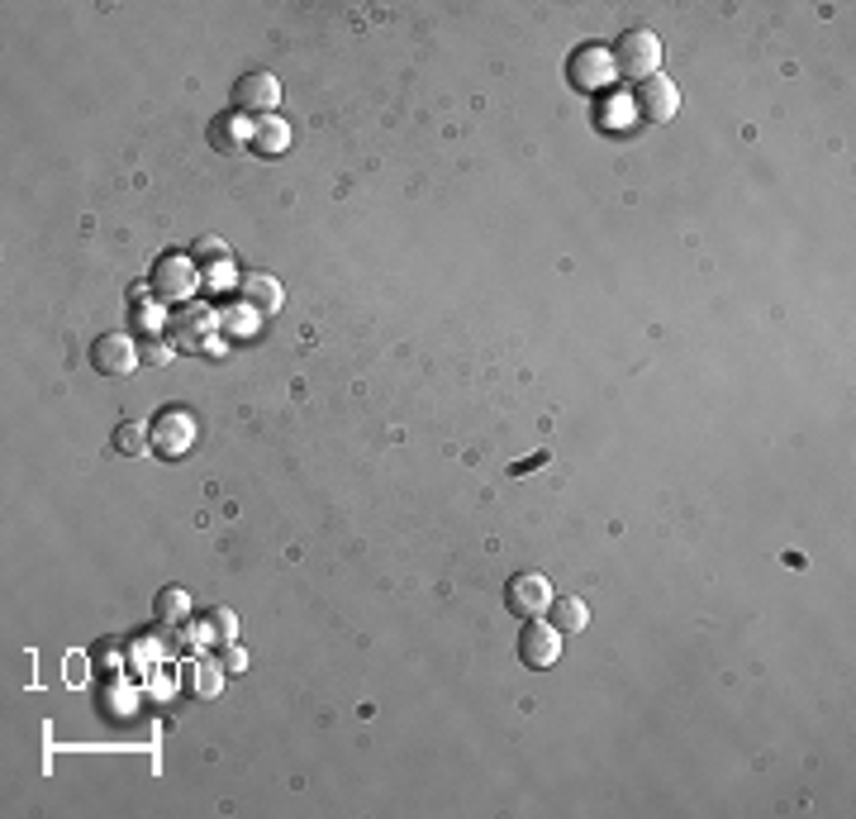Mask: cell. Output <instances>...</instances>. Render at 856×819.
Returning a JSON list of instances; mask_svg holds the SVG:
<instances>
[{"label": "cell", "mask_w": 856, "mask_h": 819, "mask_svg": "<svg viewBox=\"0 0 856 819\" xmlns=\"http://www.w3.org/2000/svg\"><path fill=\"white\" fill-rule=\"evenodd\" d=\"M91 368L100 376H124L138 368V348L129 334H100L96 344H91Z\"/></svg>", "instance_id": "9c48e42d"}, {"label": "cell", "mask_w": 856, "mask_h": 819, "mask_svg": "<svg viewBox=\"0 0 856 819\" xmlns=\"http://www.w3.org/2000/svg\"><path fill=\"white\" fill-rule=\"evenodd\" d=\"M610 58H614L618 76H634V82H642V76L662 72V38H656L652 29H628L624 38H618V48Z\"/></svg>", "instance_id": "6da1fadb"}, {"label": "cell", "mask_w": 856, "mask_h": 819, "mask_svg": "<svg viewBox=\"0 0 856 819\" xmlns=\"http://www.w3.org/2000/svg\"><path fill=\"white\" fill-rule=\"evenodd\" d=\"M248 148H257L262 158H276V153L291 148V129H286L281 115H262L257 129H253V138H248Z\"/></svg>", "instance_id": "9a60e30c"}, {"label": "cell", "mask_w": 856, "mask_h": 819, "mask_svg": "<svg viewBox=\"0 0 856 819\" xmlns=\"http://www.w3.org/2000/svg\"><path fill=\"white\" fill-rule=\"evenodd\" d=\"M205 138H209V148H215V153H239V148H248L253 129L243 124V115H239V110H219L215 120H209Z\"/></svg>", "instance_id": "8fae6325"}, {"label": "cell", "mask_w": 856, "mask_h": 819, "mask_svg": "<svg viewBox=\"0 0 856 819\" xmlns=\"http://www.w3.org/2000/svg\"><path fill=\"white\" fill-rule=\"evenodd\" d=\"M229 653H224V672H243L248 667V658H243V648H233V643H224Z\"/></svg>", "instance_id": "ffe728a7"}, {"label": "cell", "mask_w": 856, "mask_h": 819, "mask_svg": "<svg viewBox=\"0 0 856 819\" xmlns=\"http://www.w3.org/2000/svg\"><path fill=\"white\" fill-rule=\"evenodd\" d=\"M209 329H215V310L201 305V301H181L177 315H171V334H177L181 353H201V344L209 339Z\"/></svg>", "instance_id": "ba28073f"}, {"label": "cell", "mask_w": 856, "mask_h": 819, "mask_svg": "<svg viewBox=\"0 0 856 819\" xmlns=\"http://www.w3.org/2000/svg\"><path fill=\"white\" fill-rule=\"evenodd\" d=\"M634 110H638L642 124H666V120H676V110H680V91H676V82H671L666 72L642 76L638 91H634Z\"/></svg>", "instance_id": "3957f363"}, {"label": "cell", "mask_w": 856, "mask_h": 819, "mask_svg": "<svg viewBox=\"0 0 856 819\" xmlns=\"http://www.w3.org/2000/svg\"><path fill=\"white\" fill-rule=\"evenodd\" d=\"M547 624H552L557 634H581L586 624H590V610H586L581 595H552V605H547Z\"/></svg>", "instance_id": "5bb4252c"}, {"label": "cell", "mask_w": 856, "mask_h": 819, "mask_svg": "<svg viewBox=\"0 0 856 819\" xmlns=\"http://www.w3.org/2000/svg\"><path fill=\"white\" fill-rule=\"evenodd\" d=\"M276 106H281V82H276L272 72H243L239 82H233V110L239 115H272Z\"/></svg>", "instance_id": "5b68a950"}, {"label": "cell", "mask_w": 856, "mask_h": 819, "mask_svg": "<svg viewBox=\"0 0 856 819\" xmlns=\"http://www.w3.org/2000/svg\"><path fill=\"white\" fill-rule=\"evenodd\" d=\"M224 691V662H195L191 667V696H201V700H209V696H219Z\"/></svg>", "instance_id": "e0dca14e"}, {"label": "cell", "mask_w": 856, "mask_h": 819, "mask_svg": "<svg viewBox=\"0 0 856 819\" xmlns=\"http://www.w3.org/2000/svg\"><path fill=\"white\" fill-rule=\"evenodd\" d=\"M157 619H162V624H181V619H191V595L181 591V587L157 591Z\"/></svg>", "instance_id": "d6986e66"}, {"label": "cell", "mask_w": 856, "mask_h": 819, "mask_svg": "<svg viewBox=\"0 0 856 819\" xmlns=\"http://www.w3.org/2000/svg\"><path fill=\"white\" fill-rule=\"evenodd\" d=\"M167 353H171V348H167V344H148V348H143V353H138V358H148V362H167Z\"/></svg>", "instance_id": "44dd1931"}, {"label": "cell", "mask_w": 856, "mask_h": 819, "mask_svg": "<svg viewBox=\"0 0 856 819\" xmlns=\"http://www.w3.org/2000/svg\"><path fill=\"white\" fill-rule=\"evenodd\" d=\"M148 434H153V453H162V458H181V453H191V444H195V420H191V410H157V420L148 424Z\"/></svg>", "instance_id": "277c9868"}, {"label": "cell", "mask_w": 856, "mask_h": 819, "mask_svg": "<svg viewBox=\"0 0 856 819\" xmlns=\"http://www.w3.org/2000/svg\"><path fill=\"white\" fill-rule=\"evenodd\" d=\"M505 605L523 619H538L552 605V581L543 577V571H519V577H509V587H505Z\"/></svg>", "instance_id": "52a82bcc"}, {"label": "cell", "mask_w": 856, "mask_h": 819, "mask_svg": "<svg viewBox=\"0 0 856 819\" xmlns=\"http://www.w3.org/2000/svg\"><path fill=\"white\" fill-rule=\"evenodd\" d=\"M153 291L162 296V301H171V305H181V301H191L195 296V281H201V272H195V257H186V253H162L153 263Z\"/></svg>", "instance_id": "7a4b0ae2"}, {"label": "cell", "mask_w": 856, "mask_h": 819, "mask_svg": "<svg viewBox=\"0 0 856 819\" xmlns=\"http://www.w3.org/2000/svg\"><path fill=\"white\" fill-rule=\"evenodd\" d=\"M201 619H205V629H209V639H215V643H233V639H239V619H233V610L205 605Z\"/></svg>", "instance_id": "ac0fdd59"}, {"label": "cell", "mask_w": 856, "mask_h": 819, "mask_svg": "<svg viewBox=\"0 0 856 819\" xmlns=\"http://www.w3.org/2000/svg\"><path fill=\"white\" fill-rule=\"evenodd\" d=\"M281 301H286V291L272 272H248V277H239V305L243 310H253V315H276Z\"/></svg>", "instance_id": "30bf717a"}, {"label": "cell", "mask_w": 856, "mask_h": 819, "mask_svg": "<svg viewBox=\"0 0 856 819\" xmlns=\"http://www.w3.org/2000/svg\"><path fill=\"white\" fill-rule=\"evenodd\" d=\"M114 453L120 458H138V453H153V434H148V424H134V420H124L120 429H114Z\"/></svg>", "instance_id": "2e32d148"}, {"label": "cell", "mask_w": 856, "mask_h": 819, "mask_svg": "<svg viewBox=\"0 0 856 819\" xmlns=\"http://www.w3.org/2000/svg\"><path fill=\"white\" fill-rule=\"evenodd\" d=\"M610 76H618V72H614V58L604 53V48H595V44L581 48V53L571 58V82H576V86L590 91V86H604Z\"/></svg>", "instance_id": "7c38bea8"}, {"label": "cell", "mask_w": 856, "mask_h": 819, "mask_svg": "<svg viewBox=\"0 0 856 819\" xmlns=\"http://www.w3.org/2000/svg\"><path fill=\"white\" fill-rule=\"evenodd\" d=\"M191 257H195V272H201V277L219 281L224 272H229V257H233V249H229V243H224V239H215V233H205V239H195Z\"/></svg>", "instance_id": "4fadbf2b"}, {"label": "cell", "mask_w": 856, "mask_h": 819, "mask_svg": "<svg viewBox=\"0 0 856 819\" xmlns=\"http://www.w3.org/2000/svg\"><path fill=\"white\" fill-rule=\"evenodd\" d=\"M519 658H523V667H533V672L552 667V662L562 658V634L552 629V624H543V615L523 619V629H519Z\"/></svg>", "instance_id": "8992f818"}]
</instances>
